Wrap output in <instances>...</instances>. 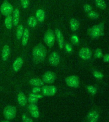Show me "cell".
<instances>
[{"label": "cell", "mask_w": 109, "mask_h": 122, "mask_svg": "<svg viewBox=\"0 0 109 122\" xmlns=\"http://www.w3.org/2000/svg\"><path fill=\"white\" fill-rule=\"evenodd\" d=\"M47 56V49L42 43H38L32 49V59L35 64H40L45 61Z\"/></svg>", "instance_id": "cell-1"}, {"label": "cell", "mask_w": 109, "mask_h": 122, "mask_svg": "<svg viewBox=\"0 0 109 122\" xmlns=\"http://www.w3.org/2000/svg\"><path fill=\"white\" fill-rule=\"evenodd\" d=\"M43 40H44L45 44L48 47L52 48L54 46V43L56 42V38H55V35H54V31L50 29L48 30L44 35Z\"/></svg>", "instance_id": "cell-2"}, {"label": "cell", "mask_w": 109, "mask_h": 122, "mask_svg": "<svg viewBox=\"0 0 109 122\" xmlns=\"http://www.w3.org/2000/svg\"><path fill=\"white\" fill-rule=\"evenodd\" d=\"M14 7L8 0H3L2 4L0 6V12L1 14L5 17L11 15L14 11Z\"/></svg>", "instance_id": "cell-3"}, {"label": "cell", "mask_w": 109, "mask_h": 122, "mask_svg": "<svg viewBox=\"0 0 109 122\" xmlns=\"http://www.w3.org/2000/svg\"><path fill=\"white\" fill-rule=\"evenodd\" d=\"M41 93L43 96H54L57 93V88L52 84H45L41 88Z\"/></svg>", "instance_id": "cell-4"}, {"label": "cell", "mask_w": 109, "mask_h": 122, "mask_svg": "<svg viewBox=\"0 0 109 122\" xmlns=\"http://www.w3.org/2000/svg\"><path fill=\"white\" fill-rule=\"evenodd\" d=\"M17 109L16 107L12 105L6 106L3 111V114L7 120H12L16 117Z\"/></svg>", "instance_id": "cell-5"}, {"label": "cell", "mask_w": 109, "mask_h": 122, "mask_svg": "<svg viewBox=\"0 0 109 122\" xmlns=\"http://www.w3.org/2000/svg\"><path fill=\"white\" fill-rule=\"evenodd\" d=\"M57 79V76L53 72L46 71L43 74L42 80L45 84H53L54 83Z\"/></svg>", "instance_id": "cell-6"}, {"label": "cell", "mask_w": 109, "mask_h": 122, "mask_svg": "<svg viewBox=\"0 0 109 122\" xmlns=\"http://www.w3.org/2000/svg\"><path fill=\"white\" fill-rule=\"evenodd\" d=\"M65 82L67 86H68L70 88H78L80 86L79 78L78 77V76H75V75L67 77L65 79Z\"/></svg>", "instance_id": "cell-7"}, {"label": "cell", "mask_w": 109, "mask_h": 122, "mask_svg": "<svg viewBox=\"0 0 109 122\" xmlns=\"http://www.w3.org/2000/svg\"><path fill=\"white\" fill-rule=\"evenodd\" d=\"M60 62V56L56 51H53L48 58L49 64L53 66H57Z\"/></svg>", "instance_id": "cell-8"}, {"label": "cell", "mask_w": 109, "mask_h": 122, "mask_svg": "<svg viewBox=\"0 0 109 122\" xmlns=\"http://www.w3.org/2000/svg\"><path fill=\"white\" fill-rule=\"evenodd\" d=\"M54 35H55V38H56V41L57 42L58 46L59 48L60 49H62L64 47V35L61 30L58 28H55L54 30Z\"/></svg>", "instance_id": "cell-9"}, {"label": "cell", "mask_w": 109, "mask_h": 122, "mask_svg": "<svg viewBox=\"0 0 109 122\" xmlns=\"http://www.w3.org/2000/svg\"><path fill=\"white\" fill-rule=\"evenodd\" d=\"M78 55L82 60H89L92 58V52L89 47H85L80 49V50L79 51Z\"/></svg>", "instance_id": "cell-10"}, {"label": "cell", "mask_w": 109, "mask_h": 122, "mask_svg": "<svg viewBox=\"0 0 109 122\" xmlns=\"http://www.w3.org/2000/svg\"><path fill=\"white\" fill-rule=\"evenodd\" d=\"M103 24H100L99 26H94L90 30L89 34L91 35V37L94 38H98V36L102 35L101 32H103Z\"/></svg>", "instance_id": "cell-11"}, {"label": "cell", "mask_w": 109, "mask_h": 122, "mask_svg": "<svg viewBox=\"0 0 109 122\" xmlns=\"http://www.w3.org/2000/svg\"><path fill=\"white\" fill-rule=\"evenodd\" d=\"M99 118V114L98 111L93 110L88 113L87 116V120L88 122H98Z\"/></svg>", "instance_id": "cell-12"}, {"label": "cell", "mask_w": 109, "mask_h": 122, "mask_svg": "<svg viewBox=\"0 0 109 122\" xmlns=\"http://www.w3.org/2000/svg\"><path fill=\"white\" fill-rule=\"evenodd\" d=\"M23 58L22 57H18L14 60V61L12 65V68L15 72H18L21 70V68H22L23 65Z\"/></svg>", "instance_id": "cell-13"}, {"label": "cell", "mask_w": 109, "mask_h": 122, "mask_svg": "<svg viewBox=\"0 0 109 122\" xmlns=\"http://www.w3.org/2000/svg\"><path fill=\"white\" fill-rule=\"evenodd\" d=\"M11 53L10 47L7 44H5L4 46L3 47L2 51H1V60L3 61H6L8 60V58Z\"/></svg>", "instance_id": "cell-14"}, {"label": "cell", "mask_w": 109, "mask_h": 122, "mask_svg": "<svg viewBox=\"0 0 109 122\" xmlns=\"http://www.w3.org/2000/svg\"><path fill=\"white\" fill-rule=\"evenodd\" d=\"M12 19H13V24L14 27H17L19 25V20H20V12L17 8L14 9V11L12 12Z\"/></svg>", "instance_id": "cell-15"}, {"label": "cell", "mask_w": 109, "mask_h": 122, "mask_svg": "<svg viewBox=\"0 0 109 122\" xmlns=\"http://www.w3.org/2000/svg\"><path fill=\"white\" fill-rule=\"evenodd\" d=\"M28 109L31 115L35 118H38L40 116L38 110V107L36 104H30L28 106Z\"/></svg>", "instance_id": "cell-16"}, {"label": "cell", "mask_w": 109, "mask_h": 122, "mask_svg": "<svg viewBox=\"0 0 109 122\" xmlns=\"http://www.w3.org/2000/svg\"><path fill=\"white\" fill-rule=\"evenodd\" d=\"M35 17L38 22H40V23L44 22V21L45 20V18H46V13H45L44 10L42 8L38 9L36 11Z\"/></svg>", "instance_id": "cell-17"}, {"label": "cell", "mask_w": 109, "mask_h": 122, "mask_svg": "<svg viewBox=\"0 0 109 122\" xmlns=\"http://www.w3.org/2000/svg\"><path fill=\"white\" fill-rule=\"evenodd\" d=\"M29 38H30V31L28 28H25L24 30V32L21 38V44L22 46H26L28 43Z\"/></svg>", "instance_id": "cell-18"}, {"label": "cell", "mask_w": 109, "mask_h": 122, "mask_svg": "<svg viewBox=\"0 0 109 122\" xmlns=\"http://www.w3.org/2000/svg\"><path fill=\"white\" fill-rule=\"evenodd\" d=\"M29 83L31 86H34V87H43L44 86L45 84L43 82V80L38 78H32L29 80Z\"/></svg>", "instance_id": "cell-19"}, {"label": "cell", "mask_w": 109, "mask_h": 122, "mask_svg": "<svg viewBox=\"0 0 109 122\" xmlns=\"http://www.w3.org/2000/svg\"><path fill=\"white\" fill-rule=\"evenodd\" d=\"M17 102L21 106H25L28 102L26 95L22 92H20L17 95Z\"/></svg>", "instance_id": "cell-20"}, {"label": "cell", "mask_w": 109, "mask_h": 122, "mask_svg": "<svg viewBox=\"0 0 109 122\" xmlns=\"http://www.w3.org/2000/svg\"><path fill=\"white\" fill-rule=\"evenodd\" d=\"M5 26V28L8 30H11L14 27V24H13V19H12V16L11 15H9L8 16L5 17L4 20Z\"/></svg>", "instance_id": "cell-21"}, {"label": "cell", "mask_w": 109, "mask_h": 122, "mask_svg": "<svg viewBox=\"0 0 109 122\" xmlns=\"http://www.w3.org/2000/svg\"><path fill=\"white\" fill-rule=\"evenodd\" d=\"M69 25H70V28H71V31H76L78 30L79 27H80V22L78 20L75 18L71 19L69 22Z\"/></svg>", "instance_id": "cell-22"}, {"label": "cell", "mask_w": 109, "mask_h": 122, "mask_svg": "<svg viewBox=\"0 0 109 122\" xmlns=\"http://www.w3.org/2000/svg\"><path fill=\"white\" fill-rule=\"evenodd\" d=\"M24 28L22 24H19L18 26H17L16 30V38L17 40H19L22 38L23 32H24Z\"/></svg>", "instance_id": "cell-23"}, {"label": "cell", "mask_w": 109, "mask_h": 122, "mask_svg": "<svg viewBox=\"0 0 109 122\" xmlns=\"http://www.w3.org/2000/svg\"><path fill=\"white\" fill-rule=\"evenodd\" d=\"M27 23H28V25L31 28H35L37 25V23H38V21L37 20V19L35 18V16H30L28 19V21H27Z\"/></svg>", "instance_id": "cell-24"}, {"label": "cell", "mask_w": 109, "mask_h": 122, "mask_svg": "<svg viewBox=\"0 0 109 122\" xmlns=\"http://www.w3.org/2000/svg\"><path fill=\"white\" fill-rule=\"evenodd\" d=\"M96 6L101 10H105L107 8V3L105 0H94Z\"/></svg>", "instance_id": "cell-25"}, {"label": "cell", "mask_w": 109, "mask_h": 122, "mask_svg": "<svg viewBox=\"0 0 109 122\" xmlns=\"http://www.w3.org/2000/svg\"><path fill=\"white\" fill-rule=\"evenodd\" d=\"M87 16L92 19H97L99 18V14L96 12L92 10L91 12H89V13H87Z\"/></svg>", "instance_id": "cell-26"}, {"label": "cell", "mask_w": 109, "mask_h": 122, "mask_svg": "<svg viewBox=\"0 0 109 122\" xmlns=\"http://www.w3.org/2000/svg\"><path fill=\"white\" fill-rule=\"evenodd\" d=\"M87 89L88 90V92H89V93H91V95H94L96 92H97V90H96V87L94 86H88L87 87Z\"/></svg>", "instance_id": "cell-27"}, {"label": "cell", "mask_w": 109, "mask_h": 122, "mask_svg": "<svg viewBox=\"0 0 109 122\" xmlns=\"http://www.w3.org/2000/svg\"><path fill=\"white\" fill-rule=\"evenodd\" d=\"M21 5L23 9H26L28 8L30 5V0H20Z\"/></svg>", "instance_id": "cell-28"}, {"label": "cell", "mask_w": 109, "mask_h": 122, "mask_svg": "<svg viewBox=\"0 0 109 122\" xmlns=\"http://www.w3.org/2000/svg\"><path fill=\"white\" fill-rule=\"evenodd\" d=\"M38 99H37V98H35L29 95L28 98H27V100H28V102L29 104H36L37 101H38Z\"/></svg>", "instance_id": "cell-29"}, {"label": "cell", "mask_w": 109, "mask_h": 122, "mask_svg": "<svg viewBox=\"0 0 109 122\" xmlns=\"http://www.w3.org/2000/svg\"><path fill=\"white\" fill-rule=\"evenodd\" d=\"M22 120L23 122H33L32 118H29L26 114H22Z\"/></svg>", "instance_id": "cell-30"}, {"label": "cell", "mask_w": 109, "mask_h": 122, "mask_svg": "<svg viewBox=\"0 0 109 122\" xmlns=\"http://www.w3.org/2000/svg\"><path fill=\"white\" fill-rule=\"evenodd\" d=\"M83 10L85 11V12H87V13H89V12H91L93 10V8H92V6L89 4H85L84 6H83Z\"/></svg>", "instance_id": "cell-31"}, {"label": "cell", "mask_w": 109, "mask_h": 122, "mask_svg": "<svg viewBox=\"0 0 109 122\" xmlns=\"http://www.w3.org/2000/svg\"><path fill=\"white\" fill-rule=\"evenodd\" d=\"M32 93H41V87H34L32 90Z\"/></svg>", "instance_id": "cell-32"}, {"label": "cell", "mask_w": 109, "mask_h": 122, "mask_svg": "<svg viewBox=\"0 0 109 122\" xmlns=\"http://www.w3.org/2000/svg\"><path fill=\"white\" fill-rule=\"evenodd\" d=\"M95 56L96 58H100L102 56V52H101V49H97L96 51H95Z\"/></svg>", "instance_id": "cell-33"}, {"label": "cell", "mask_w": 109, "mask_h": 122, "mask_svg": "<svg viewBox=\"0 0 109 122\" xmlns=\"http://www.w3.org/2000/svg\"><path fill=\"white\" fill-rule=\"evenodd\" d=\"M71 40H72V42H73L75 44H78V36H77L76 35H73V36H72V37H71Z\"/></svg>", "instance_id": "cell-34"}, {"label": "cell", "mask_w": 109, "mask_h": 122, "mask_svg": "<svg viewBox=\"0 0 109 122\" xmlns=\"http://www.w3.org/2000/svg\"><path fill=\"white\" fill-rule=\"evenodd\" d=\"M30 95L33 97H35V98H37V99H40V98H43V95L39 94V93L37 94V93H30Z\"/></svg>", "instance_id": "cell-35"}, {"label": "cell", "mask_w": 109, "mask_h": 122, "mask_svg": "<svg viewBox=\"0 0 109 122\" xmlns=\"http://www.w3.org/2000/svg\"><path fill=\"white\" fill-rule=\"evenodd\" d=\"M65 46V50H66V51L67 52H71V51H72V47H71V46L70 45V44H66L65 45H64Z\"/></svg>", "instance_id": "cell-36"}, {"label": "cell", "mask_w": 109, "mask_h": 122, "mask_svg": "<svg viewBox=\"0 0 109 122\" xmlns=\"http://www.w3.org/2000/svg\"><path fill=\"white\" fill-rule=\"evenodd\" d=\"M94 76L95 77H96V78L101 79L103 77V75H102V74H101V73L98 72V71H95V72H94Z\"/></svg>", "instance_id": "cell-37"}, {"label": "cell", "mask_w": 109, "mask_h": 122, "mask_svg": "<svg viewBox=\"0 0 109 122\" xmlns=\"http://www.w3.org/2000/svg\"><path fill=\"white\" fill-rule=\"evenodd\" d=\"M103 61L105 62H109V54H107L103 57Z\"/></svg>", "instance_id": "cell-38"}, {"label": "cell", "mask_w": 109, "mask_h": 122, "mask_svg": "<svg viewBox=\"0 0 109 122\" xmlns=\"http://www.w3.org/2000/svg\"><path fill=\"white\" fill-rule=\"evenodd\" d=\"M10 122L8 120H3V121H2V122Z\"/></svg>", "instance_id": "cell-39"}, {"label": "cell", "mask_w": 109, "mask_h": 122, "mask_svg": "<svg viewBox=\"0 0 109 122\" xmlns=\"http://www.w3.org/2000/svg\"><path fill=\"white\" fill-rule=\"evenodd\" d=\"M0 18H1V15H0Z\"/></svg>", "instance_id": "cell-40"}]
</instances>
